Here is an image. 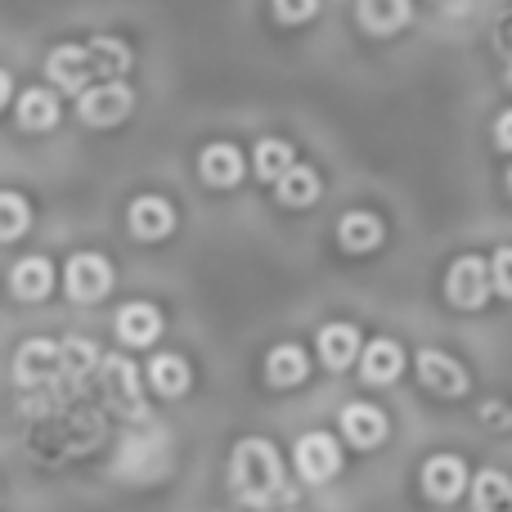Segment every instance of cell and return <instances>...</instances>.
I'll return each mask as SVG.
<instances>
[{
    "label": "cell",
    "instance_id": "obj_26",
    "mask_svg": "<svg viewBox=\"0 0 512 512\" xmlns=\"http://www.w3.org/2000/svg\"><path fill=\"white\" fill-rule=\"evenodd\" d=\"M95 369H104V355L95 351V342H86V337H68V342H63V378L81 382Z\"/></svg>",
    "mask_w": 512,
    "mask_h": 512
},
{
    "label": "cell",
    "instance_id": "obj_31",
    "mask_svg": "<svg viewBox=\"0 0 512 512\" xmlns=\"http://www.w3.org/2000/svg\"><path fill=\"white\" fill-rule=\"evenodd\" d=\"M481 418H486V423H495V427H512V414L504 405H499V400H490V405H481Z\"/></svg>",
    "mask_w": 512,
    "mask_h": 512
},
{
    "label": "cell",
    "instance_id": "obj_1",
    "mask_svg": "<svg viewBox=\"0 0 512 512\" xmlns=\"http://www.w3.org/2000/svg\"><path fill=\"white\" fill-rule=\"evenodd\" d=\"M230 490L239 504L248 508H265V504H288L292 490L283 486V468L279 454H274L270 441L252 436V441H239L230 454Z\"/></svg>",
    "mask_w": 512,
    "mask_h": 512
},
{
    "label": "cell",
    "instance_id": "obj_19",
    "mask_svg": "<svg viewBox=\"0 0 512 512\" xmlns=\"http://www.w3.org/2000/svg\"><path fill=\"white\" fill-rule=\"evenodd\" d=\"M59 122V99H54V90H23L18 95V126L23 131H50V126Z\"/></svg>",
    "mask_w": 512,
    "mask_h": 512
},
{
    "label": "cell",
    "instance_id": "obj_5",
    "mask_svg": "<svg viewBox=\"0 0 512 512\" xmlns=\"http://www.w3.org/2000/svg\"><path fill=\"white\" fill-rule=\"evenodd\" d=\"M99 378H104V396H108V405H113L117 414H126V418H140L144 414L140 373H135L131 360H122V355H104V369H99Z\"/></svg>",
    "mask_w": 512,
    "mask_h": 512
},
{
    "label": "cell",
    "instance_id": "obj_28",
    "mask_svg": "<svg viewBox=\"0 0 512 512\" xmlns=\"http://www.w3.org/2000/svg\"><path fill=\"white\" fill-rule=\"evenodd\" d=\"M0 212H5V225H0V234H5V239L14 243L18 234L27 230V216H32V207H27V198H23V194H14V189H9V194L0 198Z\"/></svg>",
    "mask_w": 512,
    "mask_h": 512
},
{
    "label": "cell",
    "instance_id": "obj_22",
    "mask_svg": "<svg viewBox=\"0 0 512 512\" xmlns=\"http://www.w3.org/2000/svg\"><path fill=\"white\" fill-rule=\"evenodd\" d=\"M319 189H324V180H319V171H310V167H292L288 176L274 185V194H279V203L283 207H310L319 198Z\"/></svg>",
    "mask_w": 512,
    "mask_h": 512
},
{
    "label": "cell",
    "instance_id": "obj_16",
    "mask_svg": "<svg viewBox=\"0 0 512 512\" xmlns=\"http://www.w3.org/2000/svg\"><path fill=\"white\" fill-rule=\"evenodd\" d=\"M310 373V360L301 346H274L270 355H265V382L270 387H297V382H306Z\"/></svg>",
    "mask_w": 512,
    "mask_h": 512
},
{
    "label": "cell",
    "instance_id": "obj_2",
    "mask_svg": "<svg viewBox=\"0 0 512 512\" xmlns=\"http://www.w3.org/2000/svg\"><path fill=\"white\" fill-rule=\"evenodd\" d=\"M14 378L23 382L27 391H50L54 382L63 378V346L45 342V337L23 342L18 346V355H14Z\"/></svg>",
    "mask_w": 512,
    "mask_h": 512
},
{
    "label": "cell",
    "instance_id": "obj_23",
    "mask_svg": "<svg viewBox=\"0 0 512 512\" xmlns=\"http://www.w3.org/2000/svg\"><path fill=\"white\" fill-rule=\"evenodd\" d=\"M409 14H414V9H409L405 0H364L360 5V23L369 27L373 36H391L396 27L409 23Z\"/></svg>",
    "mask_w": 512,
    "mask_h": 512
},
{
    "label": "cell",
    "instance_id": "obj_32",
    "mask_svg": "<svg viewBox=\"0 0 512 512\" xmlns=\"http://www.w3.org/2000/svg\"><path fill=\"white\" fill-rule=\"evenodd\" d=\"M495 140H499V149H508V153H512V113L499 117V126H495Z\"/></svg>",
    "mask_w": 512,
    "mask_h": 512
},
{
    "label": "cell",
    "instance_id": "obj_29",
    "mask_svg": "<svg viewBox=\"0 0 512 512\" xmlns=\"http://www.w3.org/2000/svg\"><path fill=\"white\" fill-rule=\"evenodd\" d=\"M490 274H495V292L499 297H512V248H499L495 261H490Z\"/></svg>",
    "mask_w": 512,
    "mask_h": 512
},
{
    "label": "cell",
    "instance_id": "obj_27",
    "mask_svg": "<svg viewBox=\"0 0 512 512\" xmlns=\"http://www.w3.org/2000/svg\"><path fill=\"white\" fill-rule=\"evenodd\" d=\"M292 167H297V162H292V144H283V140H261L256 144V176L261 180H274V185H279Z\"/></svg>",
    "mask_w": 512,
    "mask_h": 512
},
{
    "label": "cell",
    "instance_id": "obj_24",
    "mask_svg": "<svg viewBox=\"0 0 512 512\" xmlns=\"http://www.w3.org/2000/svg\"><path fill=\"white\" fill-rule=\"evenodd\" d=\"M50 288H54V270L45 256H27V261L14 265V292L23 301H41Z\"/></svg>",
    "mask_w": 512,
    "mask_h": 512
},
{
    "label": "cell",
    "instance_id": "obj_25",
    "mask_svg": "<svg viewBox=\"0 0 512 512\" xmlns=\"http://www.w3.org/2000/svg\"><path fill=\"white\" fill-rule=\"evenodd\" d=\"M149 378H153V387H158L162 396H185V391H189V364H185V355H176V351L153 355Z\"/></svg>",
    "mask_w": 512,
    "mask_h": 512
},
{
    "label": "cell",
    "instance_id": "obj_20",
    "mask_svg": "<svg viewBox=\"0 0 512 512\" xmlns=\"http://www.w3.org/2000/svg\"><path fill=\"white\" fill-rule=\"evenodd\" d=\"M86 50H90V63H95L99 86H104V81H117L126 68H131V50H126L117 36H95Z\"/></svg>",
    "mask_w": 512,
    "mask_h": 512
},
{
    "label": "cell",
    "instance_id": "obj_21",
    "mask_svg": "<svg viewBox=\"0 0 512 512\" xmlns=\"http://www.w3.org/2000/svg\"><path fill=\"white\" fill-rule=\"evenodd\" d=\"M472 512H512V481L504 472H481L472 481Z\"/></svg>",
    "mask_w": 512,
    "mask_h": 512
},
{
    "label": "cell",
    "instance_id": "obj_6",
    "mask_svg": "<svg viewBox=\"0 0 512 512\" xmlns=\"http://www.w3.org/2000/svg\"><path fill=\"white\" fill-rule=\"evenodd\" d=\"M45 72H50V81L59 90H68V95H86V90H95L90 81H95V63H90V50L86 45H59V50H50V59H45Z\"/></svg>",
    "mask_w": 512,
    "mask_h": 512
},
{
    "label": "cell",
    "instance_id": "obj_9",
    "mask_svg": "<svg viewBox=\"0 0 512 512\" xmlns=\"http://www.w3.org/2000/svg\"><path fill=\"white\" fill-rule=\"evenodd\" d=\"M468 486V463L454 459V454H436L423 463V495L436 504H454Z\"/></svg>",
    "mask_w": 512,
    "mask_h": 512
},
{
    "label": "cell",
    "instance_id": "obj_33",
    "mask_svg": "<svg viewBox=\"0 0 512 512\" xmlns=\"http://www.w3.org/2000/svg\"><path fill=\"white\" fill-rule=\"evenodd\" d=\"M508 189H512V171H508Z\"/></svg>",
    "mask_w": 512,
    "mask_h": 512
},
{
    "label": "cell",
    "instance_id": "obj_12",
    "mask_svg": "<svg viewBox=\"0 0 512 512\" xmlns=\"http://www.w3.org/2000/svg\"><path fill=\"white\" fill-rule=\"evenodd\" d=\"M162 333V310L149 306V301H131V306L117 310V337H122L126 346H149L158 342Z\"/></svg>",
    "mask_w": 512,
    "mask_h": 512
},
{
    "label": "cell",
    "instance_id": "obj_18",
    "mask_svg": "<svg viewBox=\"0 0 512 512\" xmlns=\"http://www.w3.org/2000/svg\"><path fill=\"white\" fill-rule=\"evenodd\" d=\"M355 351H360V333H355V324H328L324 333H319V360H324L328 369H346V364L355 360Z\"/></svg>",
    "mask_w": 512,
    "mask_h": 512
},
{
    "label": "cell",
    "instance_id": "obj_17",
    "mask_svg": "<svg viewBox=\"0 0 512 512\" xmlns=\"http://www.w3.org/2000/svg\"><path fill=\"white\" fill-rule=\"evenodd\" d=\"M337 243L346 252H373L382 243V221L373 212H346L337 225Z\"/></svg>",
    "mask_w": 512,
    "mask_h": 512
},
{
    "label": "cell",
    "instance_id": "obj_15",
    "mask_svg": "<svg viewBox=\"0 0 512 512\" xmlns=\"http://www.w3.org/2000/svg\"><path fill=\"white\" fill-rule=\"evenodd\" d=\"M198 171H203V180L212 189H230V185H239V176H243V153L234 149V144H212V149L198 158Z\"/></svg>",
    "mask_w": 512,
    "mask_h": 512
},
{
    "label": "cell",
    "instance_id": "obj_30",
    "mask_svg": "<svg viewBox=\"0 0 512 512\" xmlns=\"http://www.w3.org/2000/svg\"><path fill=\"white\" fill-rule=\"evenodd\" d=\"M315 14V5H274V18H279V23H301V18H310Z\"/></svg>",
    "mask_w": 512,
    "mask_h": 512
},
{
    "label": "cell",
    "instance_id": "obj_10",
    "mask_svg": "<svg viewBox=\"0 0 512 512\" xmlns=\"http://www.w3.org/2000/svg\"><path fill=\"white\" fill-rule=\"evenodd\" d=\"M297 468L306 481H333L342 468V450L328 432H310L297 441Z\"/></svg>",
    "mask_w": 512,
    "mask_h": 512
},
{
    "label": "cell",
    "instance_id": "obj_3",
    "mask_svg": "<svg viewBox=\"0 0 512 512\" xmlns=\"http://www.w3.org/2000/svg\"><path fill=\"white\" fill-rule=\"evenodd\" d=\"M490 292H495V274H490V265L481 261V256H459V261L450 265V274H445V297L459 310L486 306Z\"/></svg>",
    "mask_w": 512,
    "mask_h": 512
},
{
    "label": "cell",
    "instance_id": "obj_14",
    "mask_svg": "<svg viewBox=\"0 0 512 512\" xmlns=\"http://www.w3.org/2000/svg\"><path fill=\"white\" fill-rule=\"evenodd\" d=\"M400 369H405V351H400V342H391V337H378V342L364 346V355H360L364 382H396Z\"/></svg>",
    "mask_w": 512,
    "mask_h": 512
},
{
    "label": "cell",
    "instance_id": "obj_8",
    "mask_svg": "<svg viewBox=\"0 0 512 512\" xmlns=\"http://www.w3.org/2000/svg\"><path fill=\"white\" fill-rule=\"evenodd\" d=\"M418 378L423 387H432L436 396H468V369L445 351H418Z\"/></svg>",
    "mask_w": 512,
    "mask_h": 512
},
{
    "label": "cell",
    "instance_id": "obj_13",
    "mask_svg": "<svg viewBox=\"0 0 512 512\" xmlns=\"http://www.w3.org/2000/svg\"><path fill=\"white\" fill-rule=\"evenodd\" d=\"M342 432L355 450H373L387 441V414L373 405H346L342 409Z\"/></svg>",
    "mask_w": 512,
    "mask_h": 512
},
{
    "label": "cell",
    "instance_id": "obj_4",
    "mask_svg": "<svg viewBox=\"0 0 512 512\" xmlns=\"http://www.w3.org/2000/svg\"><path fill=\"white\" fill-rule=\"evenodd\" d=\"M63 283H68L72 301L90 306V301H99L108 288H113V265H108L104 256H95V252H77L68 261V270H63Z\"/></svg>",
    "mask_w": 512,
    "mask_h": 512
},
{
    "label": "cell",
    "instance_id": "obj_7",
    "mask_svg": "<svg viewBox=\"0 0 512 512\" xmlns=\"http://www.w3.org/2000/svg\"><path fill=\"white\" fill-rule=\"evenodd\" d=\"M77 113L86 126H117L126 113H131V90L122 81H104V86L86 90L77 99Z\"/></svg>",
    "mask_w": 512,
    "mask_h": 512
},
{
    "label": "cell",
    "instance_id": "obj_11",
    "mask_svg": "<svg viewBox=\"0 0 512 512\" xmlns=\"http://www.w3.org/2000/svg\"><path fill=\"white\" fill-rule=\"evenodd\" d=\"M176 230V207L167 203V198L158 194H144L131 203V234L135 239H167V234Z\"/></svg>",
    "mask_w": 512,
    "mask_h": 512
}]
</instances>
